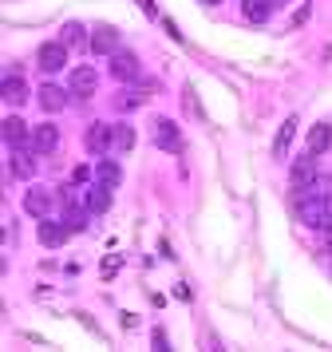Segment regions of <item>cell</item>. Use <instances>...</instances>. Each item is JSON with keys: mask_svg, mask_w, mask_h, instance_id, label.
<instances>
[{"mask_svg": "<svg viewBox=\"0 0 332 352\" xmlns=\"http://www.w3.org/2000/svg\"><path fill=\"white\" fill-rule=\"evenodd\" d=\"M0 135H4L8 146H28L32 143V127L24 123V119H16V115H8V119L0 123Z\"/></svg>", "mask_w": 332, "mask_h": 352, "instance_id": "5bb4252c", "label": "cell"}, {"mask_svg": "<svg viewBox=\"0 0 332 352\" xmlns=\"http://www.w3.org/2000/svg\"><path fill=\"white\" fill-rule=\"evenodd\" d=\"M0 99L12 103V107H20V103H28L32 99V87L20 80V76H4V80H0Z\"/></svg>", "mask_w": 332, "mask_h": 352, "instance_id": "4fadbf2b", "label": "cell"}, {"mask_svg": "<svg viewBox=\"0 0 332 352\" xmlns=\"http://www.w3.org/2000/svg\"><path fill=\"white\" fill-rule=\"evenodd\" d=\"M36 234H40V241H44L47 250H60L63 241L71 238V226H67V222H56V218H40Z\"/></svg>", "mask_w": 332, "mask_h": 352, "instance_id": "30bf717a", "label": "cell"}, {"mask_svg": "<svg viewBox=\"0 0 332 352\" xmlns=\"http://www.w3.org/2000/svg\"><path fill=\"white\" fill-rule=\"evenodd\" d=\"M107 72H111V76H115L119 83H131V80H139L142 64H139V56H135V52H123V48H119L115 56H111Z\"/></svg>", "mask_w": 332, "mask_h": 352, "instance_id": "52a82bcc", "label": "cell"}, {"mask_svg": "<svg viewBox=\"0 0 332 352\" xmlns=\"http://www.w3.org/2000/svg\"><path fill=\"white\" fill-rule=\"evenodd\" d=\"M202 4H221V0H202Z\"/></svg>", "mask_w": 332, "mask_h": 352, "instance_id": "4316f807", "label": "cell"}, {"mask_svg": "<svg viewBox=\"0 0 332 352\" xmlns=\"http://www.w3.org/2000/svg\"><path fill=\"white\" fill-rule=\"evenodd\" d=\"M60 146V127L56 123H36L32 127V151L36 155H52Z\"/></svg>", "mask_w": 332, "mask_h": 352, "instance_id": "8fae6325", "label": "cell"}, {"mask_svg": "<svg viewBox=\"0 0 332 352\" xmlns=\"http://www.w3.org/2000/svg\"><path fill=\"white\" fill-rule=\"evenodd\" d=\"M63 64H67V44H63V40L40 44V52H36V67H40V72L56 76V72H63Z\"/></svg>", "mask_w": 332, "mask_h": 352, "instance_id": "277c9868", "label": "cell"}, {"mask_svg": "<svg viewBox=\"0 0 332 352\" xmlns=\"http://www.w3.org/2000/svg\"><path fill=\"white\" fill-rule=\"evenodd\" d=\"M91 175H95L91 166H76V175H71V178H76V182H87V178H91Z\"/></svg>", "mask_w": 332, "mask_h": 352, "instance_id": "d4e9b609", "label": "cell"}, {"mask_svg": "<svg viewBox=\"0 0 332 352\" xmlns=\"http://www.w3.org/2000/svg\"><path fill=\"white\" fill-rule=\"evenodd\" d=\"M142 91H135V87H123V91H119V96H115V107H119V111H135V107H142Z\"/></svg>", "mask_w": 332, "mask_h": 352, "instance_id": "cb8c5ba5", "label": "cell"}, {"mask_svg": "<svg viewBox=\"0 0 332 352\" xmlns=\"http://www.w3.org/2000/svg\"><path fill=\"white\" fill-rule=\"evenodd\" d=\"M329 146H332V127H329V123H313V127H309V139H305V151L320 159Z\"/></svg>", "mask_w": 332, "mask_h": 352, "instance_id": "e0dca14e", "label": "cell"}, {"mask_svg": "<svg viewBox=\"0 0 332 352\" xmlns=\"http://www.w3.org/2000/svg\"><path fill=\"white\" fill-rule=\"evenodd\" d=\"M316 175H320V170H316V155H309V151H305V155H297V159H293V166H289V186H293V190H300V186H309Z\"/></svg>", "mask_w": 332, "mask_h": 352, "instance_id": "9c48e42d", "label": "cell"}, {"mask_svg": "<svg viewBox=\"0 0 332 352\" xmlns=\"http://www.w3.org/2000/svg\"><path fill=\"white\" fill-rule=\"evenodd\" d=\"M241 12H245V20H253V24H265V20L273 16V0H241Z\"/></svg>", "mask_w": 332, "mask_h": 352, "instance_id": "44dd1931", "label": "cell"}, {"mask_svg": "<svg viewBox=\"0 0 332 352\" xmlns=\"http://www.w3.org/2000/svg\"><path fill=\"white\" fill-rule=\"evenodd\" d=\"M67 99H71V91H63L60 83H44V87L36 91V103H40V107H44L47 115L63 111V107H67Z\"/></svg>", "mask_w": 332, "mask_h": 352, "instance_id": "7c38bea8", "label": "cell"}, {"mask_svg": "<svg viewBox=\"0 0 332 352\" xmlns=\"http://www.w3.org/2000/svg\"><path fill=\"white\" fill-rule=\"evenodd\" d=\"M67 91H71V96H79V99L95 96V91H99V72H95L91 64L71 67V76H67Z\"/></svg>", "mask_w": 332, "mask_h": 352, "instance_id": "5b68a950", "label": "cell"}, {"mask_svg": "<svg viewBox=\"0 0 332 352\" xmlns=\"http://www.w3.org/2000/svg\"><path fill=\"white\" fill-rule=\"evenodd\" d=\"M293 206H297V222H300V226L332 234V202H320V198H305V202H293Z\"/></svg>", "mask_w": 332, "mask_h": 352, "instance_id": "6da1fadb", "label": "cell"}, {"mask_svg": "<svg viewBox=\"0 0 332 352\" xmlns=\"http://www.w3.org/2000/svg\"><path fill=\"white\" fill-rule=\"evenodd\" d=\"M95 182H103V186H111V190H115V186L123 182V170H119V162L107 159V155H103V159H95Z\"/></svg>", "mask_w": 332, "mask_h": 352, "instance_id": "ffe728a7", "label": "cell"}, {"mask_svg": "<svg viewBox=\"0 0 332 352\" xmlns=\"http://www.w3.org/2000/svg\"><path fill=\"white\" fill-rule=\"evenodd\" d=\"M115 270H119V257H111V261H103V277H111Z\"/></svg>", "mask_w": 332, "mask_h": 352, "instance_id": "484cf974", "label": "cell"}, {"mask_svg": "<svg viewBox=\"0 0 332 352\" xmlns=\"http://www.w3.org/2000/svg\"><path fill=\"white\" fill-rule=\"evenodd\" d=\"M24 210H28L32 218H52V210H56V194L47 190V186H36V182H32L28 190H24Z\"/></svg>", "mask_w": 332, "mask_h": 352, "instance_id": "8992f818", "label": "cell"}, {"mask_svg": "<svg viewBox=\"0 0 332 352\" xmlns=\"http://www.w3.org/2000/svg\"><path fill=\"white\" fill-rule=\"evenodd\" d=\"M87 48H91L95 56H115V52H119V28H115V24H95Z\"/></svg>", "mask_w": 332, "mask_h": 352, "instance_id": "ba28073f", "label": "cell"}, {"mask_svg": "<svg viewBox=\"0 0 332 352\" xmlns=\"http://www.w3.org/2000/svg\"><path fill=\"white\" fill-rule=\"evenodd\" d=\"M293 139H297V115H289V119L281 123L277 139H273V159H285V155H289V146H293Z\"/></svg>", "mask_w": 332, "mask_h": 352, "instance_id": "d6986e66", "label": "cell"}, {"mask_svg": "<svg viewBox=\"0 0 332 352\" xmlns=\"http://www.w3.org/2000/svg\"><path fill=\"white\" fill-rule=\"evenodd\" d=\"M83 32H87V28L71 20V24H63V28H60V40L67 44V48H79V44H91V36H83Z\"/></svg>", "mask_w": 332, "mask_h": 352, "instance_id": "7402d4cb", "label": "cell"}, {"mask_svg": "<svg viewBox=\"0 0 332 352\" xmlns=\"http://www.w3.org/2000/svg\"><path fill=\"white\" fill-rule=\"evenodd\" d=\"M8 170H12L16 178H32V175H36V151H32V143L28 146H12Z\"/></svg>", "mask_w": 332, "mask_h": 352, "instance_id": "9a60e30c", "label": "cell"}, {"mask_svg": "<svg viewBox=\"0 0 332 352\" xmlns=\"http://www.w3.org/2000/svg\"><path fill=\"white\" fill-rule=\"evenodd\" d=\"M329 265H332V245H329Z\"/></svg>", "mask_w": 332, "mask_h": 352, "instance_id": "83f0119b", "label": "cell"}, {"mask_svg": "<svg viewBox=\"0 0 332 352\" xmlns=\"http://www.w3.org/2000/svg\"><path fill=\"white\" fill-rule=\"evenodd\" d=\"M151 143H155L158 151H166V155H182V151H186L182 127H178L174 119H155V123H151Z\"/></svg>", "mask_w": 332, "mask_h": 352, "instance_id": "7a4b0ae2", "label": "cell"}, {"mask_svg": "<svg viewBox=\"0 0 332 352\" xmlns=\"http://www.w3.org/2000/svg\"><path fill=\"white\" fill-rule=\"evenodd\" d=\"M135 146V127L131 123H115V155H126Z\"/></svg>", "mask_w": 332, "mask_h": 352, "instance_id": "603a6c76", "label": "cell"}, {"mask_svg": "<svg viewBox=\"0 0 332 352\" xmlns=\"http://www.w3.org/2000/svg\"><path fill=\"white\" fill-rule=\"evenodd\" d=\"M83 202H87L91 214H107V210H111V186H103V182L83 186Z\"/></svg>", "mask_w": 332, "mask_h": 352, "instance_id": "ac0fdd59", "label": "cell"}, {"mask_svg": "<svg viewBox=\"0 0 332 352\" xmlns=\"http://www.w3.org/2000/svg\"><path fill=\"white\" fill-rule=\"evenodd\" d=\"M305 198H320V202H332V175H316L309 186L293 190V202H305Z\"/></svg>", "mask_w": 332, "mask_h": 352, "instance_id": "2e32d148", "label": "cell"}, {"mask_svg": "<svg viewBox=\"0 0 332 352\" xmlns=\"http://www.w3.org/2000/svg\"><path fill=\"white\" fill-rule=\"evenodd\" d=\"M83 146L91 151L95 159H103L115 151V123H91V127L83 131Z\"/></svg>", "mask_w": 332, "mask_h": 352, "instance_id": "3957f363", "label": "cell"}]
</instances>
